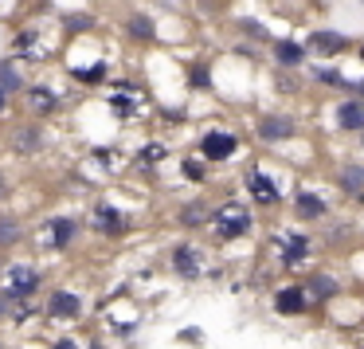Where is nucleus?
<instances>
[{"label": "nucleus", "instance_id": "obj_1", "mask_svg": "<svg viewBox=\"0 0 364 349\" xmlns=\"http://www.w3.org/2000/svg\"><path fill=\"white\" fill-rule=\"evenodd\" d=\"M251 231V212L243 204H223L215 212V236L220 239H239Z\"/></svg>", "mask_w": 364, "mask_h": 349}, {"label": "nucleus", "instance_id": "obj_2", "mask_svg": "<svg viewBox=\"0 0 364 349\" xmlns=\"http://www.w3.org/2000/svg\"><path fill=\"white\" fill-rule=\"evenodd\" d=\"M306 306H309V291H306V286H278V291H274V310L282 318L301 314Z\"/></svg>", "mask_w": 364, "mask_h": 349}, {"label": "nucleus", "instance_id": "obj_3", "mask_svg": "<svg viewBox=\"0 0 364 349\" xmlns=\"http://www.w3.org/2000/svg\"><path fill=\"white\" fill-rule=\"evenodd\" d=\"M36 286H40V275H36V271L32 267H12L9 271V291H4V294H9V302L12 298H32V294H36Z\"/></svg>", "mask_w": 364, "mask_h": 349}, {"label": "nucleus", "instance_id": "obj_4", "mask_svg": "<svg viewBox=\"0 0 364 349\" xmlns=\"http://www.w3.org/2000/svg\"><path fill=\"white\" fill-rule=\"evenodd\" d=\"M235 134H223V130H212V134H204V142H200V150H204L208 161H223L235 153Z\"/></svg>", "mask_w": 364, "mask_h": 349}, {"label": "nucleus", "instance_id": "obj_5", "mask_svg": "<svg viewBox=\"0 0 364 349\" xmlns=\"http://www.w3.org/2000/svg\"><path fill=\"white\" fill-rule=\"evenodd\" d=\"M259 137L262 142H286V137H294V122L286 114H267V118H259Z\"/></svg>", "mask_w": 364, "mask_h": 349}, {"label": "nucleus", "instance_id": "obj_6", "mask_svg": "<svg viewBox=\"0 0 364 349\" xmlns=\"http://www.w3.org/2000/svg\"><path fill=\"white\" fill-rule=\"evenodd\" d=\"M173 271L181 278H196L200 271H204V267H200V251H196V247H192V244L173 247Z\"/></svg>", "mask_w": 364, "mask_h": 349}, {"label": "nucleus", "instance_id": "obj_7", "mask_svg": "<svg viewBox=\"0 0 364 349\" xmlns=\"http://www.w3.org/2000/svg\"><path fill=\"white\" fill-rule=\"evenodd\" d=\"M95 228L102 231V236H126V216L110 204H98L95 208Z\"/></svg>", "mask_w": 364, "mask_h": 349}, {"label": "nucleus", "instance_id": "obj_8", "mask_svg": "<svg viewBox=\"0 0 364 349\" xmlns=\"http://www.w3.org/2000/svg\"><path fill=\"white\" fill-rule=\"evenodd\" d=\"M48 314H51V318H79V314H82L79 294H71V291H55V294L48 298Z\"/></svg>", "mask_w": 364, "mask_h": 349}, {"label": "nucleus", "instance_id": "obj_9", "mask_svg": "<svg viewBox=\"0 0 364 349\" xmlns=\"http://www.w3.org/2000/svg\"><path fill=\"white\" fill-rule=\"evenodd\" d=\"M247 189H251V197L259 200V204H278V189L270 184V177L259 173V169H251V173H247Z\"/></svg>", "mask_w": 364, "mask_h": 349}, {"label": "nucleus", "instance_id": "obj_10", "mask_svg": "<svg viewBox=\"0 0 364 349\" xmlns=\"http://www.w3.org/2000/svg\"><path fill=\"white\" fill-rule=\"evenodd\" d=\"M337 122H341V130H364V103L360 98L341 103L337 106Z\"/></svg>", "mask_w": 364, "mask_h": 349}, {"label": "nucleus", "instance_id": "obj_11", "mask_svg": "<svg viewBox=\"0 0 364 349\" xmlns=\"http://www.w3.org/2000/svg\"><path fill=\"white\" fill-rule=\"evenodd\" d=\"M309 48H314L317 56H337V51L345 48V36H337V32H314V36H309Z\"/></svg>", "mask_w": 364, "mask_h": 349}, {"label": "nucleus", "instance_id": "obj_12", "mask_svg": "<svg viewBox=\"0 0 364 349\" xmlns=\"http://www.w3.org/2000/svg\"><path fill=\"white\" fill-rule=\"evenodd\" d=\"M294 212H298V220H317V216L325 212V200L314 197V192H301V197L294 200Z\"/></svg>", "mask_w": 364, "mask_h": 349}, {"label": "nucleus", "instance_id": "obj_13", "mask_svg": "<svg viewBox=\"0 0 364 349\" xmlns=\"http://www.w3.org/2000/svg\"><path fill=\"white\" fill-rule=\"evenodd\" d=\"M48 231H51V244H55V247H67L75 239V231H79V224L67 220V216H59V220L48 224Z\"/></svg>", "mask_w": 364, "mask_h": 349}, {"label": "nucleus", "instance_id": "obj_14", "mask_svg": "<svg viewBox=\"0 0 364 349\" xmlns=\"http://www.w3.org/2000/svg\"><path fill=\"white\" fill-rule=\"evenodd\" d=\"M306 291H309V298L325 302V298H333V294H337V278H333V275H314Z\"/></svg>", "mask_w": 364, "mask_h": 349}, {"label": "nucleus", "instance_id": "obj_15", "mask_svg": "<svg viewBox=\"0 0 364 349\" xmlns=\"http://www.w3.org/2000/svg\"><path fill=\"white\" fill-rule=\"evenodd\" d=\"M341 189L364 197V165H345L341 169Z\"/></svg>", "mask_w": 364, "mask_h": 349}, {"label": "nucleus", "instance_id": "obj_16", "mask_svg": "<svg viewBox=\"0 0 364 349\" xmlns=\"http://www.w3.org/2000/svg\"><path fill=\"white\" fill-rule=\"evenodd\" d=\"M282 263H286V267H301V263H306V239L294 236L290 244L282 247Z\"/></svg>", "mask_w": 364, "mask_h": 349}, {"label": "nucleus", "instance_id": "obj_17", "mask_svg": "<svg viewBox=\"0 0 364 349\" xmlns=\"http://www.w3.org/2000/svg\"><path fill=\"white\" fill-rule=\"evenodd\" d=\"M28 103H32V110H40V114L55 110V95H51V90H43V87L28 90Z\"/></svg>", "mask_w": 364, "mask_h": 349}, {"label": "nucleus", "instance_id": "obj_18", "mask_svg": "<svg viewBox=\"0 0 364 349\" xmlns=\"http://www.w3.org/2000/svg\"><path fill=\"white\" fill-rule=\"evenodd\" d=\"M274 51H278V59H282V63H286V67H298V63H301V59H306V51H301V48H298V43H290V40H286V43H278V48H274Z\"/></svg>", "mask_w": 364, "mask_h": 349}, {"label": "nucleus", "instance_id": "obj_19", "mask_svg": "<svg viewBox=\"0 0 364 349\" xmlns=\"http://www.w3.org/2000/svg\"><path fill=\"white\" fill-rule=\"evenodd\" d=\"M20 239V224L12 216H0V247H12Z\"/></svg>", "mask_w": 364, "mask_h": 349}, {"label": "nucleus", "instance_id": "obj_20", "mask_svg": "<svg viewBox=\"0 0 364 349\" xmlns=\"http://www.w3.org/2000/svg\"><path fill=\"white\" fill-rule=\"evenodd\" d=\"M16 150L20 153H32V150H40V130H16Z\"/></svg>", "mask_w": 364, "mask_h": 349}, {"label": "nucleus", "instance_id": "obj_21", "mask_svg": "<svg viewBox=\"0 0 364 349\" xmlns=\"http://www.w3.org/2000/svg\"><path fill=\"white\" fill-rule=\"evenodd\" d=\"M204 220H208V208H204V204H188V208L181 212V224H184V228H200Z\"/></svg>", "mask_w": 364, "mask_h": 349}, {"label": "nucleus", "instance_id": "obj_22", "mask_svg": "<svg viewBox=\"0 0 364 349\" xmlns=\"http://www.w3.org/2000/svg\"><path fill=\"white\" fill-rule=\"evenodd\" d=\"M129 32H134L137 40H153V20L149 16H134L129 20Z\"/></svg>", "mask_w": 364, "mask_h": 349}, {"label": "nucleus", "instance_id": "obj_23", "mask_svg": "<svg viewBox=\"0 0 364 349\" xmlns=\"http://www.w3.org/2000/svg\"><path fill=\"white\" fill-rule=\"evenodd\" d=\"M0 87H4V90H16V87H20V75L12 71V67H0Z\"/></svg>", "mask_w": 364, "mask_h": 349}, {"label": "nucleus", "instance_id": "obj_24", "mask_svg": "<svg viewBox=\"0 0 364 349\" xmlns=\"http://www.w3.org/2000/svg\"><path fill=\"white\" fill-rule=\"evenodd\" d=\"M102 75H106V67L95 63V67H87V71H79V79H82V83H98Z\"/></svg>", "mask_w": 364, "mask_h": 349}, {"label": "nucleus", "instance_id": "obj_25", "mask_svg": "<svg viewBox=\"0 0 364 349\" xmlns=\"http://www.w3.org/2000/svg\"><path fill=\"white\" fill-rule=\"evenodd\" d=\"M184 173H188L192 181H200V177H204V165H200V161H184Z\"/></svg>", "mask_w": 364, "mask_h": 349}, {"label": "nucleus", "instance_id": "obj_26", "mask_svg": "<svg viewBox=\"0 0 364 349\" xmlns=\"http://www.w3.org/2000/svg\"><path fill=\"white\" fill-rule=\"evenodd\" d=\"M181 341H196V345H200V341H204V333H200V330H184Z\"/></svg>", "mask_w": 364, "mask_h": 349}, {"label": "nucleus", "instance_id": "obj_27", "mask_svg": "<svg viewBox=\"0 0 364 349\" xmlns=\"http://www.w3.org/2000/svg\"><path fill=\"white\" fill-rule=\"evenodd\" d=\"M51 349H79V345H75V338H59Z\"/></svg>", "mask_w": 364, "mask_h": 349}, {"label": "nucleus", "instance_id": "obj_28", "mask_svg": "<svg viewBox=\"0 0 364 349\" xmlns=\"http://www.w3.org/2000/svg\"><path fill=\"white\" fill-rule=\"evenodd\" d=\"M4 106H9V90L0 87V114H4Z\"/></svg>", "mask_w": 364, "mask_h": 349}, {"label": "nucleus", "instance_id": "obj_29", "mask_svg": "<svg viewBox=\"0 0 364 349\" xmlns=\"http://www.w3.org/2000/svg\"><path fill=\"white\" fill-rule=\"evenodd\" d=\"M4 310H9V294H0V314H4Z\"/></svg>", "mask_w": 364, "mask_h": 349}, {"label": "nucleus", "instance_id": "obj_30", "mask_svg": "<svg viewBox=\"0 0 364 349\" xmlns=\"http://www.w3.org/2000/svg\"><path fill=\"white\" fill-rule=\"evenodd\" d=\"M0 192H4V184H0Z\"/></svg>", "mask_w": 364, "mask_h": 349}, {"label": "nucleus", "instance_id": "obj_31", "mask_svg": "<svg viewBox=\"0 0 364 349\" xmlns=\"http://www.w3.org/2000/svg\"><path fill=\"white\" fill-rule=\"evenodd\" d=\"M360 56H364V48H360Z\"/></svg>", "mask_w": 364, "mask_h": 349}]
</instances>
